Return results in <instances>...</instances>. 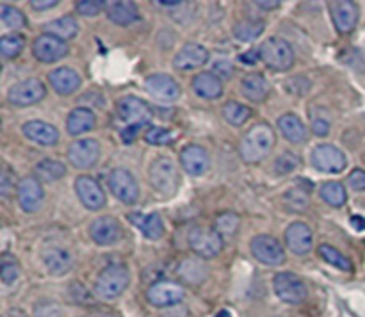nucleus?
Listing matches in <instances>:
<instances>
[{
  "mask_svg": "<svg viewBox=\"0 0 365 317\" xmlns=\"http://www.w3.org/2000/svg\"><path fill=\"white\" fill-rule=\"evenodd\" d=\"M277 145V134L269 123H257L252 128H248L239 142V153L241 159L248 164L260 162L273 152Z\"/></svg>",
  "mask_w": 365,
  "mask_h": 317,
  "instance_id": "1",
  "label": "nucleus"
},
{
  "mask_svg": "<svg viewBox=\"0 0 365 317\" xmlns=\"http://www.w3.org/2000/svg\"><path fill=\"white\" fill-rule=\"evenodd\" d=\"M116 113L118 118L125 123V128L121 130V137H123L125 142L134 141L135 134L152 121V109L139 96H125V98H121L116 105Z\"/></svg>",
  "mask_w": 365,
  "mask_h": 317,
  "instance_id": "2",
  "label": "nucleus"
},
{
  "mask_svg": "<svg viewBox=\"0 0 365 317\" xmlns=\"http://www.w3.org/2000/svg\"><path fill=\"white\" fill-rule=\"evenodd\" d=\"M130 285V271L123 264H110L100 271L95 281V294L103 299H114Z\"/></svg>",
  "mask_w": 365,
  "mask_h": 317,
  "instance_id": "3",
  "label": "nucleus"
},
{
  "mask_svg": "<svg viewBox=\"0 0 365 317\" xmlns=\"http://www.w3.org/2000/svg\"><path fill=\"white\" fill-rule=\"evenodd\" d=\"M260 61L273 71H287L294 66V50L284 38L271 36L259 46Z\"/></svg>",
  "mask_w": 365,
  "mask_h": 317,
  "instance_id": "4",
  "label": "nucleus"
},
{
  "mask_svg": "<svg viewBox=\"0 0 365 317\" xmlns=\"http://www.w3.org/2000/svg\"><path fill=\"white\" fill-rule=\"evenodd\" d=\"M148 180L153 191L164 196H173L180 185L178 167L170 157H157L148 170Z\"/></svg>",
  "mask_w": 365,
  "mask_h": 317,
  "instance_id": "5",
  "label": "nucleus"
},
{
  "mask_svg": "<svg viewBox=\"0 0 365 317\" xmlns=\"http://www.w3.org/2000/svg\"><path fill=\"white\" fill-rule=\"evenodd\" d=\"M187 244L196 256L203 260L216 259L223 251L225 241L214 228L195 227L187 234Z\"/></svg>",
  "mask_w": 365,
  "mask_h": 317,
  "instance_id": "6",
  "label": "nucleus"
},
{
  "mask_svg": "<svg viewBox=\"0 0 365 317\" xmlns=\"http://www.w3.org/2000/svg\"><path fill=\"white\" fill-rule=\"evenodd\" d=\"M185 298V287L173 280H157L146 289V299L157 308L180 305Z\"/></svg>",
  "mask_w": 365,
  "mask_h": 317,
  "instance_id": "7",
  "label": "nucleus"
},
{
  "mask_svg": "<svg viewBox=\"0 0 365 317\" xmlns=\"http://www.w3.org/2000/svg\"><path fill=\"white\" fill-rule=\"evenodd\" d=\"M310 162L321 173L337 175L346 170V166H348V157L335 145L323 142V145H317L314 148L312 155H310Z\"/></svg>",
  "mask_w": 365,
  "mask_h": 317,
  "instance_id": "8",
  "label": "nucleus"
},
{
  "mask_svg": "<svg viewBox=\"0 0 365 317\" xmlns=\"http://www.w3.org/2000/svg\"><path fill=\"white\" fill-rule=\"evenodd\" d=\"M273 289L274 294L278 296V299H282V301L287 303V305H299V303L305 301L307 296H309L305 281H303L298 274L289 273V271L274 274Z\"/></svg>",
  "mask_w": 365,
  "mask_h": 317,
  "instance_id": "9",
  "label": "nucleus"
},
{
  "mask_svg": "<svg viewBox=\"0 0 365 317\" xmlns=\"http://www.w3.org/2000/svg\"><path fill=\"white\" fill-rule=\"evenodd\" d=\"M250 251L252 255L259 260L264 266H282L285 262V248L282 246V242L278 239H274L273 235L260 234L255 235L250 242Z\"/></svg>",
  "mask_w": 365,
  "mask_h": 317,
  "instance_id": "10",
  "label": "nucleus"
},
{
  "mask_svg": "<svg viewBox=\"0 0 365 317\" xmlns=\"http://www.w3.org/2000/svg\"><path fill=\"white\" fill-rule=\"evenodd\" d=\"M110 192L114 198L120 199L125 205H134L139 199V184L134 175L125 167H114L107 178Z\"/></svg>",
  "mask_w": 365,
  "mask_h": 317,
  "instance_id": "11",
  "label": "nucleus"
},
{
  "mask_svg": "<svg viewBox=\"0 0 365 317\" xmlns=\"http://www.w3.org/2000/svg\"><path fill=\"white\" fill-rule=\"evenodd\" d=\"M46 96V85L39 78H25L16 82L7 91V102L16 107H29L39 103Z\"/></svg>",
  "mask_w": 365,
  "mask_h": 317,
  "instance_id": "12",
  "label": "nucleus"
},
{
  "mask_svg": "<svg viewBox=\"0 0 365 317\" xmlns=\"http://www.w3.org/2000/svg\"><path fill=\"white\" fill-rule=\"evenodd\" d=\"M100 153H102V148L96 139H77L68 148V160L77 170H89L100 160Z\"/></svg>",
  "mask_w": 365,
  "mask_h": 317,
  "instance_id": "13",
  "label": "nucleus"
},
{
  "mask_svg": "<svg viewBox=\"0 0 365 317\" xmlns=\"http://www.w3.org/2000/svg\"><path fill=\"white\" fill-rule=\"evenodd\" d=\"M68 52H70L68 43L56 38V36L39 34L38 38L34 39V43H32V53H34V57L39 63H57V61L64 59V57L68 56Z\"/></svg>",
  "mask_w": 365,
  "mask_h": 317,
  "instance_id": "14",
  "label": "nucleus"
},
{
  "mask_svg": "<svg viewBox=\"0 0 365 317\" xmlns=\"http://www.w3.org/2000/svg\"><path fill=\"white\" fill-rule=\"evenodd\" d=\"M331 21L341 34H349L359 25L360 7L351 0H335L328 4Z\"/></svg>",
  "mask_w": 365,
  "mask_h": 317,
  "instance_id": "15",
  "label": "nucleus"
},
{
  "mask_svg": "<svg viewBox=\"0 0 365 317\" xmlns=\"http://www.w3.org/2000/svg\"><path fill=\"white\" fill-rule=\"evenodd\" d=\"M75 192H77L78 199H81L82 205L88 210H100L106 207L107 198L106 192H103L102 185L95 180L89 175H81L75 180Z\"/></svg>",
  "mask_w": 365,
  "mask_h": 317,
  "instance_id": "16",
  "label": "nucleus"
},
{
  "mask_svg": "<svg viewBox=\"0 0 365 317\" xmlns=\"http://www.w3.org/2000/svg\"><path fill=\"white\" fill-rule=\"evenodd\" d=\"M285 244L289 251H292L298 256H305L312 251L314 246V234L310 227L302 221H294L285 228Z\"/></svg>",
  "mask_w": 365,
  "mask_h": 317,
  "instance_id": "17",
  "label": "nucleus"
},
{
  "mask_svg": "<svg viewBox=\"0 0 365 317\" xmlns=\"http://www.w3.org/2000/svg\"><path fill=\"white\" fill-rule=\"evenodd\" d=\"M16 198L24 212H36L45 199V191L39 178L25 177L21 178L16 189Z\"/></svg>",
  "mask_w": 365,
  "mask_h": 317,
  "instance_id": "18",
  "label": "nucleus"
},
{
  "mask_svg": "<svg viewBox=\"0 0 365 317\" xmlns=\"http://www.w3.org/2000/svg\"><path fill=\"white\" fill-rule=\"evenodd\" d=\"M89 237L98 246H113L121 237V224L113 216H100L89 227Z\"/></svg>",
  "mask_w": 365,
  "mask_h": 317,
  "instance_id": "19",
  "label": "nucleus"
},
{
  "mask_svg": "<svg viewBox=\"0 0 365 317\" xmlns=\"http://www.w3.org/2000/svg\"><path fill=\"white\" fill-rule=\"evenodd\" d=\"M180 164L191 177H202L210 167V155L203 146L187 145L180 152Z\"/></svg>",
  "mask_w": 365,
  "mask_h": 317,
  "instance_id": "20",
  "label": "nucleus"
},
{
  "mask_svg": "<svg viewBox=\"0 0 365 317\" xmlns=\"http://www.w3.org/2000/svg\"><path fill=\"white\" fill-rule=\"evenodd\" d=\"M145 88L150 95L164 102H175L180 96V85L171 75L168 73H152L146 77Z\"/></svg>",
  "mask_w": 365,
  "mask_h": 317,
  "instance_id": "21",
  "label": "nucleus"
},
{
  "mask_svg": "<svg viewBox=\"0 0 365 317\" xmlns=\"http://www.w3.org/2000/svg\"><path fill=\"white\" fill-rule=\"evenodd\" d=\"M209 50L205 48L200 43H185L180 50L175 56L173 64L177 70L182 71H189V70H196L200 66H205L209 63Z\"/></svg>",
  "mask_w": 365,
  "mask_h": 317,
  "instance_id": "22",
  "label": "nucleus"
},
{
  "mask_svg": "<svg viewBox=\"0 0 365 317\" xmlns=\"http://www.w3.org/2000/svg\"><path fill=\"white\" fill-rule=\"evenodd\" d=\"M41 259L46 271L53 276H63V274L70 273L73 267V255L70 249L63 248V246H52V248L43 249Z\"/></svg>",
  "mask_w": 365,
  "mask_h": 317,
  "instance_id": "23",
  "label": "nucleus"
},
{
  "mask_svg": "<svg viewBox=\"0 0 365 317\" xmlns=\"http://www.w3.org/2000/svg\"><path fill=\"white\" fill-rule=\"evenodd\" d=\"M48 82L50 85H52L53 91H56L57 95L63 96L73 95V93H77L82 85L81 75H78L73 68L68 66H59L56 68V70L50 71Z\"/></svg>",
  "mask_w": 365,
  "mask_h": 317,
  "instance_id": "24",
  "label": "nucleus"
},
{
  "mask_svg": "<svg viewBox=\"0 0 365 317\" xmlns=\"http://www.w3.org/2000/svg\"><path fill=\"white\" fill-rule=\"evenodd\" d=\"M21 132H24L25 137L31 139L32 142H36L39 146H53L59 142L61 137L57 127L41 120H31L27 123H24Z\"/></svg>",
  "mask_w": 365,
  "mask_h": 317,
  "instance_id": "25",
  "label": "nucleus"
},
{
  "mask_svg": "<svg viewBox=\"0 0 365 317\" xmlns=\"http://www.w3.org/2000/svg\"><path fill=\"white\" fill-rule=\"evenodd\" d=\"M241 91L245 95V98H248L253 103H262L264 100H267L271 93L269 80L264 77L259 71H252V73L245 75L241 80Z\"/></svg>",
  "mask_w": 365,
  "mask_h": 317,
  "instance_id": "26",
  "label": "nucleus"
},
{
  "mask_svg": "<svg viewBox=\"0 0 365 317\" xmlns=\"http://www.w3.org/2000/svg\"><path fill=\"white\" fill-rule=\"evenodd\" d=\"M278 130L282 132L285 139L292 145H303L309 137V132H307L305 123L302 121V118L294 113H285L278 118L277 121Z\"/></svg>",
  "mask_w": 365,
  "mask_h": 317,
  "instance_id": "27",
  "label": "nucleus"
},
{
  "mask_svg": "<svg viewBox=\"0 0 365 317\" xmlns=\"http://www.w3.org/2000/svg\"><path fill=\"white\" fill-rule=\"evenodd\" d=\"M106 14L114 25H120V27H127V25H132L141 20V13H139L138 6L134 2H127V0L107 2Z\"/></svg>",
  "mask_w": 365,
  "mask_h": 317,
  "instance_id": "28",
  "label": "nucleus"
},
{
  "mask_svg": "<svg viewBox=\"0 0 365 317\" xmlns=\"http://www.w3.org/2000/svg\"><path fill=\"white\" fill-rule=\"evenodd\" d=\"M192 89L203 100H217L223 95V80L214 71H202L192 78Z\"/></svg>",
  "mask_w": 365,
  "mask_h": 317,
  "instance_id": "29",
  "label": "nucleus"
},
{
  "mask_svg": "<svg viewBox=\"0 0 365 317\" xmlns=\"http://www.w3.org/2000/svg\"><path fill=\"white\" fill-rule=\"evenodd\" d=\"M127 217L128 221H132V224H135L141 230V234L146 239H150V241H159V239H163L164 223L160 214H130Z\"/></svg>",
  "mask_w": 365,
  "mask_h": 317,
  "instance_id": "30",
  "label": "nucleus"
},
{
  "mask_svg": "<svg viewBox=\"0 0 365 317\" xmlns=\"http://www.w3.org/2000/svg\"><path fill=\"white\" fill-rule=\"evenodd\" d=\"M96 123V116L88 107H77L66 118V130L70 135H81L93 130Z\"/></svg>",
  "mask_w": 365,
  "mask_h": 317,
  "instance_id": "31",
  "label": "nucleus"
},
{
  "mask_svg": "<svg viewBox=\"0 0 365 317\" xmlns=\"http://www.w3.org/2000/svg\"><path fill=\"white\" fill-rule=\"evenodd\" d=\"M43 34L56 36V38L63 39V41H70V39L77 38L78 24L73 16L56 18V20L43 25Z\"/></svg>",
  "mask_w": 365,
  "mask_h": 317,
  "instance_id": "32",
  "label": "nucleus"
},
{
  "mask_svg": "<svg viewBox=\"0 0 365 317\" xmlns=\"http://www.w3.org/2000/svg\"><path fill=\"white\" fill-rule=\"evenodd\" d=\"M221 114H223L225 121L230 123L232 127H241V125H245L252 118V109L245 105V103L230 100V102H227L221 107Z\"/></svg>",
  "mask_w": 365,
  "mask_h": 317,
  "instance_id": "33",
  "label": "nucleus"
},
{
  "mask_svg": "<svg viewBox=\"0 0 365 317\" xmlns=\"http://www.w3.org/2000/svg\"><path fill=\"white\" fill-rule=\"evenodd\" d=\"M36 175L43 182H57L66 177V166L61 160L56 159H43L36 164Z\"/></svg>",
  "mask_w": 365,
  "mask_h": 317,
  "instance_id": "34",
  "label": "nucleus"
},
{
  "mask_svg": "<svg viewBox=\"0 0 365 317\" xmlns=\"http://www.w3.org/2000/svg\"><path fill=\"white\" fill-rule=\"evenodd\" d=\"M264 28H266V24L262 20H242L235 24L234 36L239 41L252 43L262 36Z\"/></svg>",
  "mask_w": 365,
  "mask_h": 317,
  "instance_id": "35",
  "label": "nucleus"
},
{
  "mask_svg": "<svg viewBox=\"0 0 365 317\" xmlns=\"http://www.w3.org/2000/svg\"><path fill=\"white\" fill-rule=\"evenodd\" d=\"M317 253H319L321 259H323L324 262L330 264V266L337 267V269H341V271H346V273H351V271H353L351 260H349L348 256L344 255V253L339 251L335 246L321 244L319 248H317Z\"/></svg>",
  "mask_w": 365,
  "mask_h": 317,
  "instance_id": "36",
  "label": "nucleus"
},
{
  "mask_svg": "<svg viewBox=\"0 0 365 317\" xmlns=\"http://www.w3.org/2000/svg\"><path fill=\"white\" fill-rule=\"evenodd\" d=\"M319 194L323 202H327L331 207H337V209L346 205V202H348V192H346V187L341 182H327V184L321 185Z\"/></svg>",
  "mask_w": 365,
  "mask_h": 317,
  "instance_id": "37",
  "label": "nucleus"
},
{
  "mask_svg": "<svg viewBox=\"0 0 365 317\" xmlns=\"http://www.w3.org/2000/svg\"><path fill=\"white\" fill-rule=\"evenodd\" d=\"M284 203L291 212H303V210L309 209L310 205L309 191L303 189L302 185L291 187L289 191L284 192Z\"/></svg>",
  "mask_w": 365,
  "mask_h": 317,
  "instance_id": "38",
  "label": "nucleus"
},
{
  "mask_svg": "<svg viewBox=\"0 0 365 317\" xmlns=\"http://www.w3.org/2000/svg\"><path fill=\"white\" fill-rule=\"evenodd\" d=\"M178 274H180L185 281H189V284L198 285L207 278V267L203 266L202 262H198V260L187 259L180 264V267H178Z\"/></svg>",
  "mask_w": 365,
  "mask_h": 317,
  "instance_id": "39",
  "label": "nucleus"
},
{
  "mask_svg": "<svg viewBox=\"0 0 365 317\" xmlns=\"http://www.w3.org/2000/svg\"><path fill=\"white\" fill-rule=\"evenodd\" d=\"M25 46V38L18 32L14 34H6L0 39V53H2L4 59H14L21 53Z\"/></svg>",
  "mask_w": 365,
  "mask_h": 317,
  "instance_id": "40",
  "label": "nucleus"
},
{
  "mask_svg": "<svg viewBox=\"0 0 365 317\" xmlns=\"http://www.w3.org/2000/svg\"><path fill=\"white\" fill-rule=\"evenodd\" d=\"M239 224H241V217L235 212H223L216 217L214 221V230L221 235V237H232L235 235V232L239 230Z\"/></svg>",
  "mask_w": 365,
  "mask_h": 317,
  "instance_id": "41",
  "label": "nucleus"
},
{
  "mask_svg": "<svg viewBox=\"0 0 365 317\" xmlns=\"http://www.w3.org/2000/svg\"><path fill=\"white\" fill-rule=\"evenodd\" d=\"M0 18H2V21L9 28H21L27 25L25 14L21 13L18 7L9 6V4H2V6H0Z\"/></svg>",
  "mask_w": 365,
  "mask_h": 317,
  "instance_id": "42",
  "label": "nucleus"
},
{
  "mask_svg": "<svg viewBox=\"0 0 365 317\" xmlns=\"http://www.w3.org/2000/svg\"><path fill=\"white\" fill-rule=\"evenodd\" d=\"M298 166H302V157L294 152H285L280 157H277L273 167L278 175H287L294 171Z\"/></svg>",
  "mask_w": 365,
  "mask_h": 317,
  "instance_id": "43",
  "label": "nucleus"
},
{
  "mask_svg": "<svg viewBox=\"0 0 365 317\" xmlns=\"http://www.w3.org/2000/svg\"><path fill=\"white\" fill-rule=\"evenodd\" d=\"M0 276L6 285L14 284L20 276V266H18L16 260L9 255L2 256V262H0Z\"/></svg>",
  "mask_w": 365,
  "mask_h": 317,
  "instance_id": "44",
  "label": "nucleus"
},
{
  "mask_svg": "<svg viewBox=\"0 0 365 317\" xmlns=\"http://www.w3.org/2000/svg\"><path fill=\"white\" fill-rule=\"evenodd\" d=\"M145 141L148 145H155V146H164V145H171L175 141L173 134H171L168 128L163 127H150L148 130L145 132Z\"/></svg>",
  "mask_w": 365,
  "mask_h": 317,
  "instance_id": "45",
  "label": "nucleus"
},
{
  "mask_svg": "<svg viewBox=\"0 0 365 317\" xmlns=\"http://www.w3.org/2000/svg\"><path fill=\"white\" fill-rule=\"evenodd\" d=\"M18 184H20V182H16V175H14V171L11 170L7 164H4L2 173H0V192H2L4 198H9V196L14 192V187L18 189Z\"/></svg>",
  "mask_w": 365,
  "mask_h": 317,
  "instance_id": "46",
  "label": "nucleus"
},
{
  "mask_svg": "<svg viewBox=\"0 0 365 317\" xmlns=\"http://www.w3.org/2000/svg\"><path fill=\"white\" fill-rule=\"evenodd\" d=\"M75 9L82 16H96V14L107 9V2H102V0H81V2L75 4Z\"/></svg>",
  "mask_w": 365,
  "mask_h": 317,
  "instance_id": "47",
  "label": "nucleus"
},
{
  "mask_svg": "<svg viewBox=\"0 0 365 317\" xmlns=\"http://www.w3.org/2000/svg\"><path fill=\"white\" fill-rule=\"evenodd\" d=\"M34 317H61V306L56 301L43 299V301L36 303Z\"/></svg>",
  "mask_w": 365,
  "mask_h": 317,
  "instance_id": "48",
  "label": "nucleus"
},
{
  "mask_svg": "<svg viewBox=\"0 0 365 317\" xmlns=\"http://www.w3.org/2000/svg\"><path fill=\"white\" fill-rule=\"evenodd\" d=\"M310 120H312V132L319 137H324V135L330 134L331 123L327 116H321V114H310Z\"/></svg>",
  "mask_w": 365,
  "mask_h": 317,
  "instance_id": "49",
  "label": "nucleus"
},
{
  "mask_svg": "<svg viewBox=\"0 0 365 317\" xmlns=\"http://www.w3.org/2000/svg\"><path fill=\"white\" fill-rule=\"evenodd\" d=\"M234 64L227 59H220L214 63V73L221 78V80H227V78L234 77Z\"/></svg>",
  "mask_w": 365,
  "mask_h": 317,
  "instance_id": "50",
  "label": "nucleus"
},
{
  "mask_svg": "<svg viewBox=\"0 0 365 317\" xmlns=\"http://www.w3.org/2000/svg\"><path fill=\"white\" fill-rule=\"evenodd\" d=\"M348 184L353 191H365V171L353 170L348 177Z\"/></svg>",
  "mask_w": 365,
  "mask_h": 317,
  "instance_id": "51",
  "label": "nucleus"
},
{
  "mask_svg": "<svg viewBox=\"0 0 365 317\" xmlns=\"http://www.w3.org/2000/svg\"><path fill=\"white\" fill-rule=\"evenodd\" d=\"M29 6H31L34 11H46L59 6V0H31Z\"/></svg>",
  "mask_w": 365,
  "mask_h": 317,
  "instance_id": "52",
  "label": "nucleus"
},
{
  "mask_svg": "<svg viewBox=\"0 0 365 317\" xmlns=\"http://www.w3.org/2000/svg\"><path fill=\"white\" fill-rule=\"evenodd\" d=\"M160 317H187V308L180 305L170 306L164 313H160Z\"/></svg>",
  "mask_w": 365,
  "mask_h": 317,
  "instance_id": "53",
  "label": "nucleus"
},
{
  "mask_svg": "<svg viewBox=\"0 0 365 317\" xmlns=\"http://www.w3.org/2000/svg\"><path fill=\"white\" fill-rule=\"evenodd\" d=\"M239 59L246 64H255L257 61H260V53H259V50H248V52L242 53Z\"/></svg>",
  "mask_w": 365,
  "mask_h": 317,
  "instance_id": "54",
  "label": "nucleus"
},
{
  "mask_svg": "<svg viewBox=\"0 0 365 317\" xmlns=\"http://www.w3.org/2000/svg\"><path fill=\"white\" fill-rule=\"evenodd\" d=\"M255 6L262 7L264 11H274L282 6V2H278V0H271V2H262V0H259V2H255Z\"/></svg>",
  "mask_w": 365,
  "mask_h": 317,
  "instance_id": "55",
  "label": "nucleus"
},
{
  "mask_svg": "<svg viewBox=\"0 0 365 317\" xmlns=\"http://www.w3.org/2000/svg\"><path fill=\"white\" fill-rule=\"evenodd\" d=\"M351 224L355 230H365V217L362 216H353L351 217Z\"/></svg>",
  "mask_w": 365,
  "mask_h": 317,
  "instance_id": "56",
  "label": "nucleus"
},
{
  "mask_svg": "<svg viewBox=\"0 0 365 317\" xmlns=\"http://www.w3.org/2000/svg\"><path fill=\"white\" fill-rule=\"evenodd\" d=\"M214 317H232V313H230V310L223 308V310H220V312H217Z\"/></svg>",
  "mask_w": 365,
  "mask_h": 317,
  "instance_id": "57",
  "label": "nucleus"
},
{
  "mask_svg": "<svg viewBox=\"0 0 365 317\" xmlns=\"http://www.w3.org/2000/svg\"><path fill=\"white\" fill-rule=\"evenodd\" d=\"M89 317H114V316L109 312H93Z\"/></svg>",
  "mask_w": 365,
  "mask_h": 317,
  "instance_id": "58",
  "label": "nucleus"
}]
</instances>
